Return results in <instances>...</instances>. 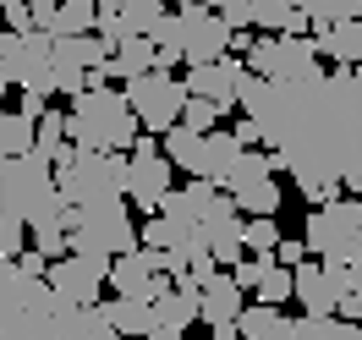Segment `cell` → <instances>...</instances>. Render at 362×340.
<instances>
[{
    "mask_svg": "<svg viewBox=\"0 0 362 340\" xmlns=\"http://www.w3.org/2000/svg\"><path fill=\"white\" fill-rule=\"evenodd\" d=\"M242 115L258 121L274 170L296 176L302 198L318 182L362 192V66H335L302 83L247 71Z\"/></svg>",
    "mask_w": 362,
    "mask_h": 340,
    "instance_id": "cell-1",
    "label": "cell"
},
{
    "mask_svg": "<svg viewBox=\"0 0 362 340\" xmlns=\"http://www.w3.org/2000/svg\"><path fill=\"white\" fill-rule=\"evenodd\" d=\"M0 340H127L99 307H77L45 274L0 252Z\"/></svg>",
    "mask_w": 362,
    "mask_h": 340,
    "instance_id": "cell-2",
    "label": "cell"
},
{
    "mask_svg": "<svg viewBox=\"0 0 362 340\" xmlns=\"http://www.w3.org/2000/svg\"><path fill=\"white\" fill-rule=\"evenodd\" d=\"M137 110L127 88H110V83H99V88H83L71 99L66 110V137L71 143H88V148H105V154H132L137 148Z\"/></svg>",
    "mask_w": 362,
    "mask_h": 340,
    "instance_id": "cell-3",
    "label": "cell"
},
{
    "mask_svg": "<svg viewBox=\"0 0 362 340\" xmlns=\"http://www.w3.org/2000/svg\"><path fill=\"white\" fill-rule=\"evenodd\" d=\"M0 209L11 220H28V225H66V192L55 182V165L39 154H23V159H6L0 170Z\"/></svg>",
    "mask_w": 362,
    "mask_h": 340,
    "instance_id": "cell-4",
    "label": "cell"
},
{
    "mask_svg": "<svg viewBox=\"0 0 362 340\" xmlns=\"http://www.w3.org/2000/svg\"><path fill=\"white\" fill-rule=\"evenodd\" d=\"M55 182H61L71 209L121 204L127 182H132V154H105V148H88V143H71V154L55 165Z\"/></svg>",
    "mask_w": 362,
    "mask_h": 340,
    "instance_id": "cell-5",
    "label": "cell"
},
{
    "mask_svg": "<svg viewBox=\"0 0 362 340\" xmlns=\"http://www.w3.org/2000/svg\"><path fill=\"white\" fill-rule=\"evenodd\" d=\"M66 230H71V252H105V258H127V252H137L132 198H121V204H93V209H71Z\"/></svg>",
    "mask_w": 362,
    "mask_h": 340,
    "instance_id": "cell-6",
    "label": "cell"
},
{
    "mask_svg": "<svg viewBox=\"0 0 362 340\" xmlns=\"http://www.w3.org/2000/svg\"><path fill=\"white\" fill-rule=\"evenodd\" d=\"M302 242L313 247V258H335V264H357L362 258V198H340L308 214Z\"/></svg>",
    "mask_w": 362,
    "mask_h": 340,
    "instance_id": "cell-7",
    "label": "cell"
},
{
    "mask_svg": "<svg viewBox=\"0 0 362 340\" xmlns=\"http://www.w3.org/2000/svg\"><path fill=\"white\" fill-rule=\"evenodd\" d=\"M318 39L313 33H264L258 45L247 49V66L258 77H280V83H302V77H324L318 66Z\"/></svg>",
    "mask_w": 362,
    "mask_h": 340,
    "instance_id": "cell-8",
    "label": "cell"
},
{
    "mask_svg": "<svg viewBox=\"0 0 362 340\" xmlns=\"http://www.w3.org/2000/svg\"><path fill=\"white\" fill-rule=\"evenodd\" d=\"M127 88V99H132L137 121H143V132H170L181 121V110H187V99H192V88L187 83H176L170 71H143V77H132V83H121Z\"/></svg>",
    "mask_w": 362,
    "mask_h": 340,
    "instance_id": "cell-9",
    "label": "cell"
},
{
    "mask_svg": "<svg viewBox=\"0 0 362 340\" xmlns=\"http://www.w3.org/2000/svg\"><path fill=\"white\" fill-rule=\"evenodd\" d=\"M181 39H187V66H209V61H226L236 49V28L214 11V6H181Z\"/></svg>",
    "mask_w": 362,
    "mask_h": 340,
    "instance_id": "cell-10",
    "label": "cell"
},
{
    "mask_svg": "<svg viewBox=\"0 0 362 340\" xmlns=\"http://www.w3.org/2000/svg\"><path fill=\"white\" fill-rule=\"evenodd\" d=\"M45 280L61 296H71L77 307H99V291L110 286V258L105 252H66V258L49 264Z\"/></svg>",
    "mask_w": 362,
    "mask_h": 340,
    "instance_id": "cell-11",
    "label": "cell"
},
{
    "mask_svg": "<svg viewBox=\"0 0 362 340\" xmlns=\"http://www.w3.org/2000/svg\"><path fill=\"white\" fill-rule=\"evenodd\" d=\"M351 296V264H335V258H324V264H296V302L318 318H335L340 302Z\"/></svg>",
    "mask_w": 362,
    "mask_h": 340,
    "instance_id": "cell-12",
    "label": "cell"
},
{
    "mask_svg": "<svg viewBox=\"0 0 362 340\" xmlns=\"http://www.w3.org/2000/svg\"><path fill=\"white\" fill-rule=\"evenodd\" d=\"M247 313V296H242V280L236 274H204V324L214 329V340H242L236 318Z\"/></svg>",
    "mask_w": 362,
    "mask_h": 340,
    "instance_id": "cell-13",
    "label": "cell"
},
{
    "mask_svg": "<svg viewBox=\"0 0 362 340\" xmlns=\"http://www.w3.org/2000/svg\"><path fill=\"white\" fill-rule=\"evenodd\" d=\"M170 159H165V148H154V154H132V182H127V198H132L137 214H159V204L176 192V182H170Z\"/></svg>",
    "mask_w": 362,
    "mask_h": 340,
    "instance_id": "cell-14",
    "label": "cell"
},
{
    "mask_svg": "<svg viewBox=\"0 0 362 340\" xmlns=\"http://www.w3.org/2000/svg\"><path fill=\"white\" fill-rule=\"evenodd\" d=\"M247 61H236V55H226V61H209V66H187V88L198 93V99H214L220 110H230V105H242V83H247Z\"/></svg>",
    "mask_w": 362,
    "mask_h": 340,
    "instance_id": "cell-15",
    "label": "cell"
},
{
    "mask_svg": "<svg viewBox=\"0 0 362 340\" xmlns=\"http://www.w3.org/2000/svg\"><path fill=\"white\" fill-rule=\"evenodd\" d=\"M170 286H176V280L154 269V258H148V247H137V252H127V258H115V264H110V291H115V296H137V302H159V296L170 291Z\"/></svg>",
    "mask_w": 362,
    "mask_h": 340,
    "instance_id": "cell-16",
    "label": "cell"
},
{
    "mask_svg": "<svg viewBox=\"0 0 362 340\" xmlns=\"http://www.w3.org/2000/svg\"><path fill=\"white\" fill-rule=\"evenodd\" d=\"M242 154H247V148L236 143V132H209V137H204V165H198V182L230 187V176H236Z\"/></svg>",
    "mask_w": 362,
    "mask_h": 340,
    "instance_id": "cell-17",
    "label": "cell"
},
{
    "mask_svg": "<svg viewBox=\"0 0 362 340\" xmlns=\"http://www.w3.org/2000/svg\"><path fill=\"white\" fill-rule=\"evenodd\" d=\"M99 313L110 318V329H121L127 340H143L159 329L154 302H137V296H110V302H99Z\"/></svg>",
    "mask_w": 362,
    "mask_h": 340,
    "instance_id": "cell-18",
    "label": "cell"
},
{
    "mask_svg": "<svg viewBox=\"0 0 362 340\" xmlns=\"http://www.w3.org/2000/svg\"><path fill=\"white\" fill-rule=\"evenodd\" d=\"M105 71H110L115 83H132V77H143V71H159V49H154V39H148V33H132V39H121Z\"/></svg>",
    "mask_w": 362,
    "mask_h": 340,
    "instance_id": "cell-19",
    "label": "cell"
},
{
    "mask_svg": "<svg viewBox=\"0 0 362 340\" xmlns=\"http://www.w3.org/2000/svg\"><path fill=\"white\" fill-rule=\"evenodd\" d=\"M252 28L258 33H313V17L296 0H252Z\"/></svg>",
    "mask_w": 362,
    "mask_h": 340,
    "instance_id": "cell-20",
    "label": "cell"
},
{
    "mask_svg": "<svg viewBox=\"0 0 362 340\" xmlns=\"http://www.w3.org/2000/svg\"><path fill=\"white\" fill-rule=\"evenodd\" d=\"M33 143H39V121H33V115L0 110V170H6V159L33 154Z\"/></svg>",
    "mask_w": 362,
    "mask_h": 340,
    "instance_id": "cell-21",
    "label": "cell"
},
{
    "mask_svg": "<svg viewBox=\"0 0 362 340\" xmlns=\"http://www.w3.org/2000/svg\"><path fill=\"white\" fill-rule=\"evenodd\" d=\"M45 33H55V39H83V33H99V0H61Z\"/></svg>",
    "mask_w": 362,
    "mask_h": 340,
    "instance_id": "cell-22",
    "label": "cell"
},
{
    "mask_svg": "<svg viewBox=\"0 0 362 340\" xmlns=\"http://www.w3.org/2000/svg\"><path fill=\"white\" fill-rule=\"evenodd\" d=\"M204 137L209 132H198V127H187V121H176L170 132L159 137L165 143V159L176 165V170H187V176H198V165H204Z\"/></svg>",
    "mask_w": 362,
    "mask_h": 340,
    "instance_id": "cell-23",
    "label": "cell"
},
{
    "mask_svg": "<svg viewBox=\"0 0 362 340\" xmlns=\"http://www.w3.org/2000/svg\"><path fill=\"white\" fill-rule=\"evenodd\" d=\"M313 39H318V55H324V61H335V66H362V23L324 28Z\"/></svg>",
    "mask_w": 362,
    "mask_h": 340,
    "instance_id": "cell-24",
    "label": "cell"
},
{
    "mask_svg": "<svg viewBox=\"0 0 362 340\" xmlns=\"http://www.w3.org/2000/svg\"><path fill=\"white\" fill-rule=\"evenodd\" d=\"M296 6L313 17V33L340 28V23H362V0H296Z\"/></svg>",
    "mask_w": 362,
    "mask_h": 340,
    "instance_id": "cell-25",
    "label": "cell"
},
{
    "mask_svg": "<svg viewBox=\"0 0 362 340\" xmlns=\"http://www.w3.org/2000/svg\"><path fill=\"white\" fill-rule=\"evenodd\" d=\"M148 39H154V49H159V71H170V66L187 61V39H181V17H176V11H170Z\"/></svg>",
    "mask_w": 362,
    "mask_h": 340,
    "instance_id": "cell-26",
    "label": "cell"
},
{
    "mask_svg": "<svg viewBox=\"0 0 362 340\" xmlns=\"http://www.w3.org/2000/svg\"><path fill=\"white\" fill-rule=\"evenodd\" d=\"M230 198L242 204V214H274V209H280V187H274V176H264V182L236 187Z\"/></svg>",
    "mask_w": 362,
    "mask_h": 340,
    "instance_id": "cell-27",
    "label": "cell"
},
{
    "mask_svg": "<svg viewBox=\"0 0 362 340\" xmlns=\"http://www.w3.org/2000/svg\"><path fill=\"white\" fill-rule=\"evenodd\" d=\"M242 242H247V252H258V258H274L286 236L274 225V214H247V236H242Z\"/></svg>",
    "mask_w": 362,
    "mask_h": 340,
    "instance_id": "cell-28",
    "label": "cell"
},
{
    "mask_svg": "<svg viewBox=\"0 0 362 340\" xmlns=\"http://www.w3.org/2000/svg\"><path fill=\"white\" fill-rule=\"evenodd\" d=\"M258 302H269V307H280V302H296V269H286V264H269V274L258 280Z\"/></svg>",
    "mask_w": 362,
    "mask_h": 340,
    "instance_id": "cell-29",
    "label": "cell"
},
{
    "mask_svg": "<svg viewBox=\"0 0 362 340\" xmlns=\"http://www.w3.org/2000/svg\"><path fill=\"white\" fill-rule=\"evenodd\" d=\"M121 17H127L132 33H154L170 11H165V0H121Z\"/></svg>",
    "mask_w": 362,
    "mask_h": 340,
    "instance_id": "cell-30",
    "label": "cell"
},
{
    "mask_svg": "<svg viewBox=\"0 0 362 340\" xmlns=\"http://www.w3.org/2000/svg\"><path fill=\"white\" fill-rule=\"evenodd\" d=\"M0 66L11 71V83H23V66H28V33H17V28H0Z\"/></svg>",
    "mask_w": 362,
    "mask_h": 340,
    "instance_id": "cell-31",
    "label": "cell"
},
{
    "mask_svg": "<svg viewBox=\"0 0 362 340\" xmlns=\"http://www.w3.org/2000/svg\"><path fill=\"white\" fill-rule=\"evenodd\" d=\"M274 324H280V307H269V302H252L247 313L236 318V329H242V340H264L274 329Z\"/></svg>",
    "mask_w": 362,
    "mask_h": 340,
    "instance_id": "cell-32",
    "label": "cell"
},
{
    "mask_svg": "<svg viewBox=\"0 0 362 340\" xmlns=\"http://www.w3.org/2000/svg\"><path fill=\"white\" fill-rule=\"evenodd\" d=\"M33 247L45 258H66L71 252V230L66 225H33Z\"/></svg>",
    "mask_w": 362,
    "mask_h": 340,
    "instance_id": "cell-33",
    "label": "cell"
},
{
    "mask_svg": "<svg viewBox=\"0 0 362 340\" xmlns=\"http://www.w3.org/2000/svg\"><path fill=\"white\" fill-rule=\"evenodd\" d=\"M28 236H33L28 220H11V214L0 220V252H6V258H23V252H28Z\"/></svg>",
    "mask_w": 362,
    "mask_h": 340,
    "instance_id": "cell-34",
    "label": "cell"
},
{
    "mask_svg": "<svg viewBox=\"0 0 362 340\" xmlns=\"http://www.w3.org/2000/svg\"><path fill=\"white\" fill-rule=\"evenodd\" d=\"M220 105H214V99H198V93H192V99H187V110H181V121H187V127H198V132H214V121H220Z\"/></svg>",
    "mask_w": 362,
    "mask_h": 340,
    "instance_id": "cell-35",
    "label": "cell"
},
{
    "mask_svg": "<svg viewBox=\"0 0 362 340\" xmlns=\"http://www.w3.org/2000/svg\"><path fill=\"white\" fill-rule=\"evenodd\" d=\"M269 264L274 258H258V252H247V258H242V264H236V280H242V291H258V280H264V274H269Z\"/></svg>",
    "mask_w": 362,
    "mask_h": 340,
    "instance_id": "cell-36",
    "label": "cell"
},
{
    "mask_svg": "<svg viewBox=\"0 0 362 340\" xmlns=\"http://www.w3.org/2000/svg\"><path fill=\"white\" fill-rule=\"evenodd\" d=\"M6 28H17V33H33V0H6Z\"/></svg>",
    "mask_w": 362,
    "mask_h": 340,
    "instance_id": "cell-37",
    "label": "cell"
},
{
    "mask_svg": "<svg viewBox=\"0 0 362 340\" xmlns=\"http://www.w3.org/2000/svg\"><path fill=\"white\" fill-rule=\"evenodd\" d=\"M99 39H110V45H121V39H132V28H127V17H121V11H99Z\"/></svg>",
    "mask_w": 362,
    "mask_h": 340,
    "instance_id": "cell-38",
    "label": "cell"
},
{
    "mask_svg": "<svg viewBox=\"0 0 362 340\" xmlns=\"http://www.w3.org/2000/svg\"><path fill=\"white\" fill-rule=\"evenodd\" d=\"M220 17H226L236 33H247V28H252V0H226V6H220Z\"/></svg>",
    "mask_w": 362,
    "mask_h": 340,
    "instance_id": "cell-39",
    "label": "cell"
},
{
    "mask_svg": "<svg viewBox=\"0 0 362 340\" xmlns=\"http://www.w3.org/2000/svg\"><path fill=\"white\" fill-rule=\"evenodd\" d=\"M329 335H335V318L302 313V329H296V340H329Z\"/></svg>",
    "mask_w": 362,
    "mask_h": 340,
    "instance_id": "cell-40",
    "label": "cell"
},
{
    "mask_svg": "<svg viewBox=\"0 0 362 340\" xmlns=\"http://www.w3.org/2000/svg\"><path fill=\"white\" fill-rule=\"evenodd\" d=\"M17 110H23V115H33V121H45V115H49V93H39V88H23Z\"/></svg>",
    "mask_w": 362,
    "mask_h": 340,
    "instance_id": "cell-41",
    "label": "cell"
},
{
    "mask_svg": "<svg viewBox=\"0 0 362 340\" xmlns=\"http://www.w3.org/2000/svg\"><path fill=\"white\" fill-rule=\"evenodd\" d=\"M308 242H280V252H274V264H286V269H296V264H308Z\"/></svg>",
    "mask_w": 362,
    "mask_h": 340,
    "instance_id": "cell-42",
    "label": "cell"
},
{
    "mask_svg": "<svg viewBox=\"0 0 362 340\" xmlns=\"http://www.w3.org/2000/svg\"><path fill=\"white\" fill-rule=\"evenodd\" d=\"M230 132H236V143H242V148H252V143H264V132H258V121H252V115H242V121H236Z\"/></svg>",
    "mask_w": 362,
    "mask_h": 340,
    "instance_id": "cell-43",
    "label": "cell"
},
{
    "mask_svg": "<svg viewBox=\"0 0 362 340\" xmlns=\"http://www.w3.org/2000/svg\"><path fill=\"white\" fill-rule=\"evenodd\" d=\"M296 329H302V318H280V324H274L264 340H296Z\"/></svg>",
    "mask_w": 362,
    "mask_h": 340,
    "instance_id": "cell-44",
    "label": "cell"
},
{
    "mask_svg": "<svg viewBox=\"0 0 362 340\" xmlns=\"http://www.w3.org/2000/svg\"><path fill=\"white\" fill-rule=\"evenodd\" d=\"M55 6H61V0H33V23H39V28H49V17H55Z\"/></svg>",
    "mask_w": 362,
    "mask_h": 340,
    "instance_id": "cell-45",
    "label": "cell"
},
{
    "mask_svg": "<svg viewBox=\"0 0 362 340\" xmlns=\"http://www.w3.org/2000/svg\"><path fill=\"white\" fill-rule=\"evenodd\" d=\"M143 340H192L187 329H154V335H143Z\"/></svg>",
    "mask_w": 362,
    "mask_h": 340,
    "instance_id": "cell-46",
    "label": "cell"
},
{
    "mask_svg": "<svg viewBox=\"0 0 362 340\" xmlns=\"http://www.w3.org/2000/svg\"><path fill=\"white\" fill-rule=\"evenodd\" d=\"M6 88H17V83H11V71L0 66V110H6Z\"/></svg>",
    "mask_w": 362,
    "mask_h": 340,
    "instance_id": "cell-47",
    "label": "cell"
},
{
    "mask_svg": "<svg viewBox=\"0 0 362 340\" xmlns=\"http://www.w3.org/2000/svg\"><path fill=\"white\" fill-rule=\"evenodd\" d=\"M351 296H362V258L351 264Z\"/></svg>",
    "mask_w": 362,
    "mask_h": 340,
    "instance_id": "cell-48",
    "label": "cell"
},
{
    "mask_svg": "<svg viewBox=\"0 0 362 340\" xmlns=\"http://www.w3.org/2000/svg\"><path fill=\"white\" fill-rule=\"evenodd\" d=\"M181 6H214V11H220V6H226V0H181Z\"/></svg>",
    "mask_w": 362,
    "mask_h": 340,
    "instance_id": "cell-49",
    "label": "cell"
},
{
    "mask_svg": "<svg viewBox=\"0 0 362 340\" xmlns=\"http://www.w3.org/2000/svg\"><path fill=\"white\" fill-rule=\"evenodd\" d=\"M99 11H121V0H99Z\"/></svg>",
    "mask_w": 362,
    "mask_h": 340,
    "instance_id": "cell-50",
    "label": "cell"
},
{
    "mask_svg": "<svg viewBox=\"0 0 362 340\" xmlns=\"http://www.w3.org/2000/svg\"><path fill=\"white\" fill-rule=\"evenodd\" d=\"M0 28H6V0H0Z\"/></svg>",
    "mask_w": 362,
    "mask_h": 340,
    "instance_id": "cell-51",
    "label": "cell"
},
{
    "mask_svg": "<svg viewBox=\"0 0 362 340\" xmlns=\"http://www.w3.org/2000/svg\"><path fill=\"white\" fill-rule=\"evenodd\" d=\"M0 220H6V209H0Z\"/></svg>",
    "mask_w": 362,
    "mask_h": 340,
    "instance_id": "cell-52",
    "label": "cell"
}]
</instances>
